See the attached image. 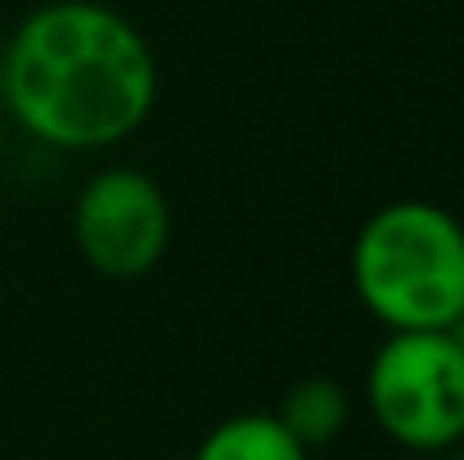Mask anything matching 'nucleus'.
<instances>
[{"label":"nucleus","instance_id":"6e6552de","mask_svg":"<svg viewBox=\"0 0 464 460\" xmlns=\"http://www.w3.org/2000/svg\"><path fill=\"white\" fill-rule=\"evenodd\" d=\"M451 452H456V460H464V443H460V447H451Z\"/></svg>","mask_w":464,"mask_h":460},{"label":"nucleus","instance_id":"20e7f679","mask_svg":"<svg viewBox=\"0 0 464 460\" xmlns=\"http://www.w3.org/2000/svg\"><path fill=\"white\" fill-rule=\"evenodd\" d=\"M72 240L104 280H140L167 258L171 203L150 171L109 167L91 176L72 203Z\"/></svg>","mask_w":464,"mask_h":460},{"label":"nucleus","instance_id":"423d86ee","mask_svg":"<svg viewBox=\"0 0 464 460\" xmlns=\"http://www.w3.org/2000/svg\"><path fill=\"white\" fill-rule=\"evenodd\" d=\"M307 456L311 452L289 438V429L276 420V411L226 416L194 447V460H307Z\"/></svg>","mask_w":464,"mask_h":460},{"label":"nucleus","instance_id":"7ed1b4c3","mask_svg":"<svg viewBox=\"0 0 464 460\" xmlns=\"http://www.w3.org/2000/svg\"><path fill=\"white\" fill-rule=\"evenodd\" d=\"M365 406L406 452L464 443V357L447 329L388 334L365 366Z\"/></svg>","mask_w":464,"mask_h":460},{"label":"nucleus","instance_id":"0eeeda50","mask_svg":"<svg viewBox=\"0 0 464 460\" xmlns=\"http://www.w3.org/2000/svg\"><path fill=\"white\" fill-rule=\"evenodd\" d=\"M447 334H451V343L460 347V357H464V311H460V320H456V325H451Z\"/></svg>","mask_w":464,"mask_h":460},{"label":"nucleus","instance_id":"f03ea898","mask_svg":"<svg viewBox=\"0 0 464 460\" xmlns=\"http://www.w3.org/2000/svg\"><path fill=\"white\" fill-rule=\"evenodd\" d=\"M347 271L388 334L451 329L464 311V226L429 199L383 203L356 230Z\"/></svg>","mask_w":464,"mask_h":460},{"label":"nucleus","instance_id":"f257e3e1","mask_svg":"<svg viewBox=\"0 0 464 460\" xmlns=\"http://www.w3.org/2000/svg\"><path fill=\"white\" fill-rule=\"evenodd\" d=\"M0 104L50 150L122 145L158 104L154 50L113 5L50 0L0 45Z\"/></svg>","mask_w":464,"mask_h":460},{"label":"nucleus","instance_id":"39448f33","mask_svg":"<svg viewBox=\"0 0 464 460\" xmlns=\"http://www.w3.org/2000/svg\"><path fill=\"white\" fill-rule=\"evenodd\" d=\"M347 416H352V402H347V388L334 375H307V379H298L285 393L280 411H276V420L289 429V438L298 447H307V452L334 443L347 429Z\"/></svg>","mask_w":464,"mask_h":460}]
</instances>
